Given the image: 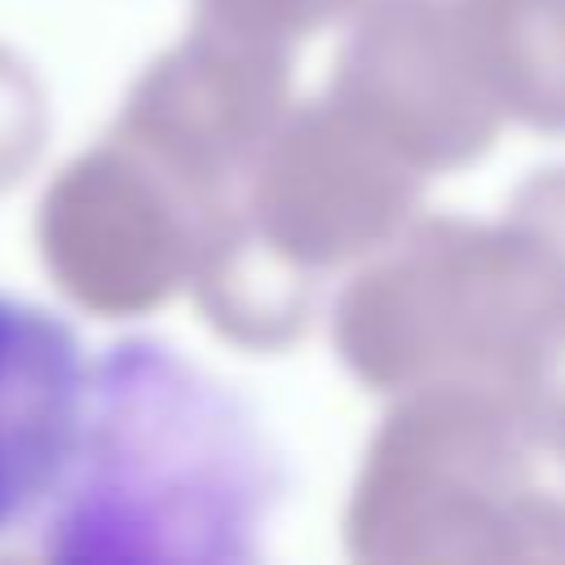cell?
I'll return each instance as SVG.
<instances>
[{
	"label": "cell",
	"mask_w": 565,
	"mask_h": 565,
	"mask_svg": "<svg viewBox=\"0 0 565 565\" xmlns=\"http://www.w3.org/2000/svg\"><path fill=\"white\" fill-rule=\"evenodd\" d=\"M282 494L278 450L225 380L159 335L88 358L79 433L35 521L57 561L238 565Z\"/></svg>",
	"instance_id": "obj_1"
},
{
	"label": "cell",
	"mask_w": 565,
	"mask_h": 565,
	"mask_svg": "<svg viewBox=\"0 0 565 565\" xmlns=\"http://www.w3.org/2000/svg\"><path fill=\"white\" fill-rule=\"evenodd\" d=\"M88 349L66 313L0 287V543L35 530L84 411Z\"/></svg>",
	"instance_id": "obj_2"
}]
</instances>
